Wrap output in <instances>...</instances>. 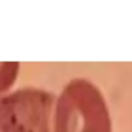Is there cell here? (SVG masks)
<instances>
[{
  "instance_id": "6da1fadb",
  "label": "cell",
  "mask_w": 132,
  "mask_h": 132,
  "mask_svg": "<svg viewBox=\"0 0 132 132\" xmlns=\"http://www.w3.org/2000/svg\"><path fill=\"white\" fill-rule=\"evenodd\" d=\"M53 116V132H112L104 100L87 82L70 85Z\"/></svg>"
},
{
  "instance_id": "7a4b0ae2",
  "label": "cell",
  "mask_w": 132,
  "mask_h": 132,
  "mask_svg": "<svg viewBox=\"0 0 132 132\" xmlns=\"http://www.w3.org/2000/svg\"><path fill=\"white\" fill-rule=\"evenodd\" d=\"M0 132H53L51 100L34 91L1 98Z\"/></svg>"
}]
</instances>
